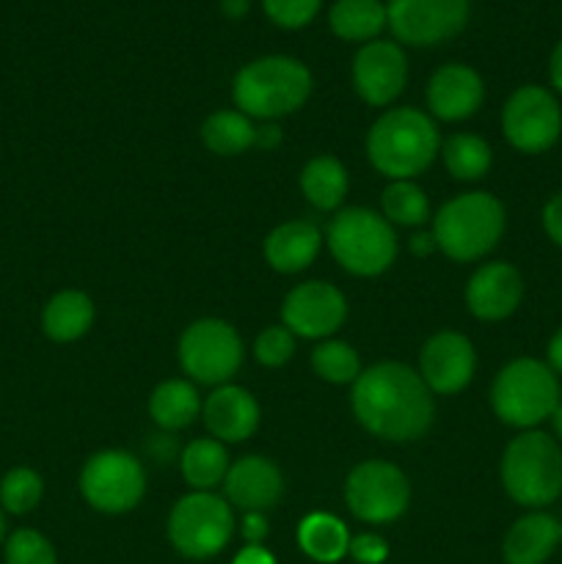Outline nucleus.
<instances>
[{
	"mask_svg": "<svg viewBox=\"0 0 562 564\" xmlns=\"http://www.w3.org/2000/svg\"><path fill=\"white\" fill-rule=\"evenodd\" d=\"M353 413L378 438L417 441L433 424V391L406 364H375L353 383Z\"/></svg>",
	"mask_w": 562,
	"mask_h": 564,
	"instance_id": "1",
	"label": "nucleus"
},
{
	"mask_svg": "<svg viewBox=\"0 0 562 564\" xmlns=\"http://www.w3.org/2000/svg\"><path fill=\"white\" fill-rule=\"evenodd\" d=\"M441 152V138L433 119L417 108H395L380 116L367 135L369 163L397 180H413L430 169Z\"/></svg>",
	"mask_w": 562,
	"mask_h": 564,
	"instance_id": "2",
	"label": "nucleus"
},
{
	"mask_svg": "<svg viewBox=\"0 0 562 564\" xmlns=\"http://www.w3.org/2000/svg\"><path fill=\"white\" fill-rule=\"evenodd\" d=\"M312 94L306 66L287 55H268L242 66L235 75L231 97L248 119H281L295 113Z\"/></svg>",
	"mask_w": 562,
	"mask_h": 564,
	"instance_id": "3",
	"label": "nucleus"
},
{
	"mask_svg": "<svg viewBox=\"0 0 562 564\" xmlns=\"http://www.w3.org/2000/svg\"><path fill=\"white\" fill-rule=\"evenodd\" d=\"M501 485L516 505L543 510L562 496V449L551 435L523 430L501 455Z\"/></svg>",
	"mask_w": 562,
	"mask_h": 564,
	"instance_id": "4",
	"label": "nucleus"
},
{
	"mask_svg": "<svg viewBox=\"0 0 562 564\" xmlns=\"http://www.w3.org/2000/svg\"><path fill=\"white\" fill-rule=\"evenodd\" d=\"M505 207L490 193H463L435 215V246L455 262H474L499 246L505 235Z\"/></svg>",
	"mask_w": 562,
	"mask_h": 564,
	"instance_id": "5",
	"label": "nucleus"
},
{
	"mask_svg": "<svg viewBox=\"0 0 562 564\" xmlns=\"http://www.w3.org/2000/svg\"><path fill=\"white\" fill-rule=\"evenodd\" d=\"M560 378L538 358H516L494 380L490 405L505 424L518 430H534L551 419L562 402Z\"/></svg>",
	"mask_w": 562,
	"mask_h": 564,
	"instance_id": "6",
	"label": "nucleus"
},
{
	"mask_svg": "<svg viewBox=\"0 0 562 564\" xmlns=\"http://www.w3.org/2000/svg\"><path fill=\"white\" fill-rule=\"evenodd\" d=\"M328 248L336 262L353 275H380L395 264L397 237L383 215L347 207L331 220Z\"/></svg>",
	"mask_w": 562,
	"mask_h": 564,
	"instance_id": "7",
	"label": "nucleus"
},
{
	"mask_svg": "<svg viewBox=\"0 0 562 564\" xmlns=\"http://www.w3.org/2000/svg\"><path fill=\"white\" fill-rule=\"evenodd\" d=\"M235 512L226 499L204 490L182 496L169 518V540L187 560H209L229 545Z\"/></svg>",
	"mask_w": 562,
	"mask_h": 564,
	"instance_id": "8",
	"label": "nucleus"
},
{
	"mask_svg": "<svg viewBox=\"0 0 562 564\" xmlns=\"http://www.w3.org/2000/svg\"><path fill=\"white\" fill-rule=\"evenodd\" d=\"M180 364L198 383L226 386L242 364L240 336L224 319H198L182 334Z\"/></svg>",
	"mask_w": 562,
	"mask_h": 564,
	"instance_id": "9",
	"label": "nucleus"
},
{
	"mask_svg": "<svg viewBox=\"0 0 562 564\" xmlns=\"http://www.w3.org/2000/svg\"><path fill=\"white\" fill-rule=\"evenodd\" d=\"M80 494L94 510L119 516L132 510L147 494V474L132 455L108 449L94 455L80 471Z\"/></svg>",
	"mask_w": 562,
	"mask_h": 564,
	"instance_id": "10",
	"label": "nucleus"
},
{
	"mask_svg": "<svg viewBox=\"0 0 562 564\" xmlns=\"http://www.w3.org/2000/svg\"><path fill=\"white\" fill-rule=\"evenodd\" d=\"M501 130L512 149L523 154H543L560 141L562 108L543 86H521L501 110Z\"/></svg>",
	"mask_w": 562,
	"mask_h": 564,
	"instance_id": "11",
	"label": "nucleus"
},
{
	"mask_svg": "<svg viewBox=\"0 0 562 564\" xmlns=\"http://www.w3.org/2000/svg\"><path fill=\"white\" fill-rule=\"evenodd\" d=\"M345 499L353 516L364 523H391L406 512L411 485L406 474L386 460H367L350 471Z\"/></svg>",
	"mask_w": 562,
	"mask_h": 564,
	"instance_id": "12",
	"label": "nucleus"
},
{
	"mask_svg": "<svg viewBox=\"0 0 562 564\" xmlns=\"http://www.w3.org/2000/svg\"><path fill=\"white\" fill-rule=\"evenodd\" d=\"M386 20L397 42L430 47L463 31L468 0H389Z\"/></svg>",
	"mask_w": 562,
	"mask_h": 564,
	"instance_id": "13",
	"label": "nucleus"
},
{
	"mask_svg": "<svg viewBox=\"0 0 562 564\" xmlns=\"http://www.w3.org/2000/svg\"><path fill=\"white\" fill-rule=\"evenodd\" d=\"M345 317V295L325 281H306V284L295 286L281 306L284 328L303 339H325L342 328Z\"/></svg>",
	"mask_w": 562,
	"mask_h": 564,
	"instance_id": "14",
	"label": "nucleus"
},
{
	"mask_svg": "<svg viewBox=\"0 0 562 564\" xmlns=\"http://www.w3.org/2000/svg\"><path fill=\"white\" fill-rule=\"evenodd\" d=\"M474 367H477V352L472 341L457 330H441L430 336L419 356V372L433 394H457L466 389L468 380L474 378Z\"/></svg>",
	"mask_w": 562,
	"mask_h": 564,
	"instance_id": "15",
	"label": "nucleus"
},
{
	"mask_svg": "<svg viewBox=\"0 0 562 564\" xmlns=\"http://www.w3.org/2000/svg\"><path fill=\"white\" fill-rule=\"evenodd\" d=\"M408 61L400 44L367 42L353 58V86L369 105H389L406 88Z\"/></svg>",
	"mask_w": 562,
	"mask_h": 564,
	"instance_id": "16",
	"label": "nucleus"
},
{
	"mask_svg": "<svg viewBox=\"0 0 562 564\" xmlns=\"http://www.w3.org/2000/svg\"><path fill=\"white\" fill-rule=\"evenodd\" d=\"M523 297V279L512 264L488 262L472 275L466 286L468 312L485 323L507 319Z\"/></svg>",
	"mask_w": 562,
	"mask_h": 564,
	"instance_id": "17",
	"label": "nucleus"
},
{
	"mask_svg": "<svg viewBox=\"0 0 562 564\" xmlns=\"http://www.w3.org/2000/svg\"><path fill=\"white\" fill-rule=\"evenodd\" d=\"M226 501L242 512H264L281 499L284 494V479L281 471L268 457H242L235 466H229L224 479Z\"/></svg>",
	"mask_w": 562,
	"mask_h": 564,
	"instance_id": "18",
	"label": "nucleus"
},
{
	"mask_svg": "<svg viewBox=\"0 0 562 564\" xmlns=\"http://www.w3.org/2000/svg\"><path fill=\"white\" fill-rule=\"evenodd\" d=\"M485 99L483 77L466 64H446L428 83V105L435 119L461 121L477 113Z\"/></svg>",
	"mask_w": 562,
	"mask_h": 564,
	"instance_id": "19",
	"label": "nucleus"
},
{
	"mask_svg": "<svg viewBox=\"0 0 562 564\" xmlns=\"http://www.w3.org/2000/svg\"><path fill=\"white\" fill-rule=\"evenodd\" d=\"M204 424L220 444H240L259 427V405L240 386H218L204 402Z\"/></svg>",
	"mask_w": 562,
	"mask_h": 564,
	"instance_id": "20",
	"label": "nucleus"
},
{
	"mask_svg": "<svg viewBox=\"0 0 562 564\" xmlns=\"http://www.w3.org/2000/svg\"><path fill=\"white\" fill-rule=\"evenodd\" d=\"M323 235L312 220H287L264 240V259L279 273H301L317 259Z\"/></svg>",
	"mask_w": 562,
	"mask_h": 564,
	"instance_id": "21",
	"label": "nucleus"
},
{
	"mask_svg": "<svg viewBox=\"0 0 562 564\" xmlns=\"http://www.w3.org/2000/svg\"><path fill=\"white\" fill-rule=\"evenodd\" d=\"M560 545V521L549 512L532 510L518 518L505 534L501 554L507 564H543Z\"/></svg>",
	"mask_w": 562,
	"mask_h": 564,
	"instance_id": "22",
	"label": "nucleus"
},
{
	"mask_svg": "<svg viewBox=\"0 0 562 564\" xmlns=\"http://www.w3.org/2000/svg\"><path fill=\"white\" fill-rule=\"evenodd\" d=\"M94 323V303L86 292L64 290L47 301L42 312V330L47 339L66 345L88 334Z\"/></svg>",
	"mask_w": 562,
	"mask_h": 564,
	"instance_id": "23",
	"label": "nucleus"
},
{
	"mask_svg": "<svg viewBox=\"0 0 562 564\" xmlns=\"http://www.w3.org/2000/svg\"><path fill=\"white\" fill-rule=\"evenodd\" d=\"M298 545L303 554L314 562L334 564L342 556H347V545H350V534L347 527L336 516L328 512H312L298 527Z\"/></svg>",
	"mask_w": 562,
	"mask_h": 564,
	"instance_id": "24",
	"label": "nucleus"
},
{
	"mask_svg": "<svg viewBox=\"0 0 562 564\" xmlns=\"http://www.w3.org/2000/svg\"><path fill=\"white\" fill-rule=\"evenodd\" d=\"M331 31L345 42H372L389 20L380 0H336L331 6Z\"/></svg>",
	"mask_w": 562,
	"mask_h": 564,
	"instance_id": "25",
	"label": "nucleus"
},
{
	"mask_svg": "<svg viewBox=\"0 0 562 564\" xmlns=\"http://www.w3.org/2000/svg\"><path fill=\"white\" fill-rule=\"evenodd\" d=\"M301 191L309 198V204L323 213L336 209L347 196V171L331 154L309 160L306 169L301 171Z\"/></svg>",
	"mask_w": 562,
	"mask_h": 564,
	"instance_id": "26",
	"label": "nucleus"
},
{
	"mask_svg": "<svg viewBox=\"0 0 562 564\" xmlns=\"http://www.w3.org/2000/svg\"><path fill=\"white\" fill-rule=\"evenodd\" d=\"M182 477L193 490H209L220 485L229 471V455H226L224 444L215 438H196L185 446L182 452Z\"/></svg>",
	"mask_w": 562,
	"mask_h": 564,
	"instance_id": "27",
	"label": "nucleus"
},
{
	"mask_svg": "<svg viewBox=\"0 0 562 564\" xmlns=\"http://www.w3.org/2000/svg\"><path fill=\"white\" fill-rule=\"evenodd\" d=\"M202 141L209 152L231 158L257 147V127L240 110H218L202 124Z\"/></svg>",
	"mask_w": 562,
	"mask_h": 564,
	"instance_id": "28",
	"label": "nucleus"
},
{
	"mask_svg": "<svg viewBox=\"0 0 562 564\" xmlns=\"http://www.w3.org/2000/svg\"><path fill=\"white\" fill-rule=\"evenodd\" d=\"M198 394L187 380H165L149 397V416L163 430H182L198 416Z\"/></svg>",
	"mask_w": 562,
	"mask_h": 564,
	"instance_id": "29",
	"label": "nucleus"
},
{
	"mask_svg": "<svg viewBox=\"0 0 562 564\" xmlns=\"http://www.w3.org/2000/svg\"><path fill=\"white\" fill-rule=\"evenodd\" d=\"M444 165L455 180L474 182L483 180L490 169V147L479 135L472 132H455L441 147Z\"/></svg>",
	"mask_w": 562,
	"mask_h": 564,
	"instance_id": "30",
	"label": "nucleus"
},
{
	"mask_svg": "<svg viewBox=\"0 0 562 564\" xmlns=\"http://www.w3.org/2000/svg\"><path fill=\"white\" fill-rule=\"evenodd\" d=\"M383 218L397 226H422L430 218V202L411 180L391 182L383 191Z\"/></svg>",
	"mask_w": 562,
	"mask_h": 564,
	"instance_id": "31",
	"label": "nucleus"
},
{
	"mask_svg": "<svg viewBox=\"0 0 562 564\" xmlns=\"http://www.w3.org/2000/svg\"><path fill=\"white\" fill-rule=\"evenodd\" d=\"M44 496V482L33 468L17 466L0 479V510L9 516H28L39 507Z\"/></svg>",
	"mask_w": 562,
	"mask_h": 564,
	"instance_id": "32",
	"label": "nucleus"
},
{
	"mask_svg": "<svg viewBox=\"0 0 562 564\" xmlns=\"http://www.w3.org/2000/svg\"><path fill=\"white\" fill-rule=\"evenodd\" d=\"M312 369L317 372V378L328 380V383H356L361 375V361H358V352L345 341H323L314 347Z\"/></svg>",
	"mask_w": 562,
	"mask_h": 564,
	"instance_id": "33",
	"label": "nucleus"
},
{
	"mask_svg": "<svg viewBox=\"0 0 562 564\" xmlns=\"http://www.w3.org/2000/svg\"><path fill=\"white\" fill-rule=\"evenodd\" d=\"M6 564H58L53 543L36 529H17L6 538Z\"/></svg>",
	"mask_w": 562,
	"mask_h": 564,
	"instance_id": "34",
	"label": "nucleus"
},
{
	"mask_svg": "<svg viewBox=\"0 0 562 564\" xmlns=\"http://www.w3.org/2000/svg\"><path fill=\"white\" fill-rule=\"evenodd\" d=\"M295 352V334L290 328H281V325H270L253 341V356L264 367H284L287 361Z\"/></svg>",
	"mask_w": 562,
	"mask_h": 564,
	"instance_id": "35",
	"label": "nucleus"
},
{
	"mask_svg": "<svg viewBox=\"0 0 562 564\" xmlns=\"http://www.w3.org/2000/svg\"><path fill=\"white\" fill-rule=\"evenodd\" d=\"M323 0H262L270 20L281 28H303L317 17Z\"/></svg>",
	"mask_w": 562,
	"mask_h": 564,
	"instance_id": "36",
	"label": "nucleus"
},
{
	"mask_svg": "<svg viewBox=\"0 0 562 564\" xmlns=\"http://www.w3.org/2000/svg\"><path fill=\"white\" fill-rule=\"evenodd\" d=\"M347 554L358 564H383L389 556V545L378 534H358V538H350Z\"/></svg>",
	"mask_w": 562,
	"mask_h": 564,
	"instance_id": "37",
	"label": "nucleus"
},
{
	"mask_svg": "<svg viewBox=\"0 0 562 564\" xmlns=\"http://www.w3.org/2000/svg\"><path fill=\"white\" fill-rule=\"evenodd\" d=\"M543 229L554 246L562 248V191L545 202L543 207Z\"/></svg>",
	"mask_w": 562,
	"mask_h": 564,
	"instance_id": "38",
	"label": "nucleus"
},
{
	"mask_svg": "<svg viewBox=\"0 0 562 564\" xmlns=\"http://www.w3.org/2000/svg\"><path fill=\"white\" fill-rule=\"evenodd\" d=\"M240 532L248 540V545H262V540L268 538V518L262 512H246Z\"/></svg>",
	"mask_w": 562,
	"mask_h": 564,
	"instance_id": "39",
	"label": "nucleus"
},
{
	"mask_svg": "<svg viewBox=\"0 0 562 564\" xmlns=\"http://www.w3.org/2000/svg\"><path fill=\"white\" fill-rule=\"evenodd\" d=\"M231 564H275V560L270 551L262 549V545H246Z\"/></svg>",
	"mask_w": 562,
	"mask_h": 564,
	"instance_id": "40",
	"label": "nucleus"
},
{
	"mask_svg": "<svg viewBox=\"0 0 562 564\" xmlns=\"http://www.w3.org/2000/svg\"><path fill=\"white\" fill-rule=\"evenodd\" d=\"M545 358H549V367L554 369V375H562V328L551 336L549 350H545Z\"/></svg>",
	"mask_w": 562,
	"mask_h": 564,
	"instance_id": "41",
	"label": "nucleus"
},
{
	"mask_svg": "<svg viewBox=\"0 0 562 564\" xmlns=\"http://www.w3.org/2000/svg\"><path fill=\"white\" fill-rule=\"evenodd\" d=\"M549 75H551V86L562 94V42L556 44L554 53H551V64H549Z\"/></svg>",
	"mask_w": 562,
	"mask_h": 564,
	"instance_id": "42",
	"label": "nucleus"
},
{
	"mask_svg": "<svg viewBox=\"0 0 562 564\" xmlns=\"http://www.w3.org/2000/svg\"><path fill=\"white\" fill-rule=\"evenodd\" d=\"M281 143L279 127H259L257 130V147L259 149H273Z\"/></svg>",
	"mask_w": 562,
	"mask_h": 564,
	"instance_id": "43",
	"label": "nucleus"
},
{
	"mask_svg": "<svg viewBox=\"0 0 562 564\" xmlns=\"http://www.w3.org/2000/svg\"><path fill=\"white\" fill-rule=\"evenodd\" d=\"M435 237L433 235H417L411 240V251L417 253V257H430V253L435 251Z\"/></svg>",
	"mask_w": 562,
	"mask_h": 564,
	"instance_id": "44",
	"label": "nucleus"
},
{
	"mask_svg": "<svg viewBox=\"0 0 562 564\" xmlns=\"http://www.w3.org/2000/svg\"><path fill=\"white\" fill-rule=\"evenodd\" d=\"M220 6H224V14L231 17V20H237V17L248 11V0H220Z\"/></svg>",
	"mask_w": 562,
	"mask_h": 564,
	"instance_id": "45",
	"label": "nucleus"
},
{
	"mask_svg": "<svg viewBox=\"0 0 562 564\" xmlns=\"http://www.w3.org/2000/svg\"><path fill=\"white\" fill-rule=\"evenodd\" d=\"M551 424H554V433H556V438L562 441V402H560V405H556V411L551 413Z\"/></svg>",
	"mask_w": 562,
	"mask_h": 564,
	"instance_id": "46",
	"label": "nucleus"
},
{
	"mask_svg": "<svg viewBox=\"0 0 562 564\" xmlns=\"http://www.w3.org/2000/svg\"><path fill=\"white\" fill-rule=\"evenodd\" d=\"M3 540H6V516L3 510H0V545H3Z\"/></svg>",
	"mask_w": 562,
	"mask_h": 564,
	"instance_id": "47",
	"label": "nucleus"
},
{
	"mask_svg": "<svg viewBox=\"0 0 562 564\" xmlns=\"http://www.w3.org/2000/svg\"><path fill=\"white\" fill-rule=\"evenodd\" d=\"M560 543H562V521H560Z\"/></svg>",
	"mask_w": 562,
	"mask_h": 564,
	"instance_id": "48",
	"label": "nucleus"
}]
</instances>
